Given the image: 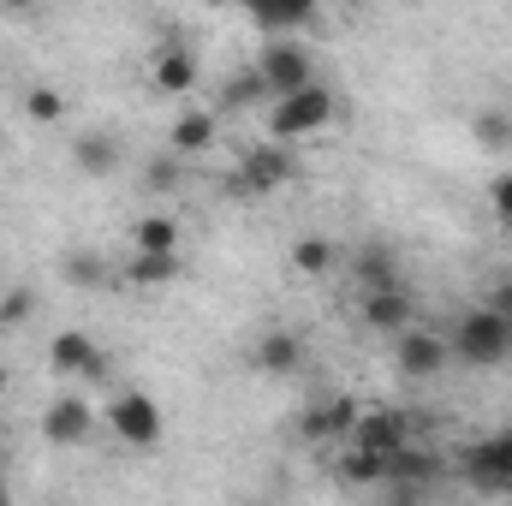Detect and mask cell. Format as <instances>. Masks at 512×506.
Wrapping results in <instances>:
<instances>
[{
    "instance_id": "11",
    "label": "cell",
    "mask_w": 512,
    "mask_h": 506,
    "mask_svg": "<svg viewBox=\"0 0 512 506\" xmlns=\"http://www.w3.org/2000/svg\"><path fill=\"white\" fill-rule=\"evenodd\" d=\"M48 370L54 376H66V381H78V376H108V358L96 352V340L84 334V328H66V334H54L48 340Z\"/></svg>"
},
{
    "instance_id": "29",
    "label": "cell",
    "mask_w": 512,
    "mask_h": 506,
    "mask_svg": "<svg viewBox=\"0 0 512 506\" xmlns=\"http://www.w3.org/2000/svg\"><path fill=\"white\" fill-rule=\"evenodd\" d=\"M483 304H489L495 316H507V322H512V268H501V274L489 280V298H483Z\"/></svg>"
},
{
    "instance_id": "27",
    "label": "cell",
    "mask_w": 512,
    "mask_h": 506,
    "mask_svg": "<svg viewBox=\"0 0 512 506\" xmlns=\"http://www.w3.org/2000/svg\"><path fill=\"white\" fill-rule=\"evenodd\" d=\"M471 137L483 143V149H512V114L507 108H477V120H471Z\"/></svg>"
},
{
    "instance_id": "15",
    "label": "cell",
    "mask_w": 512,
    "mask_h": 506,
    "mask_svg": "<svg viewBox=\"0 0 512 506\" xmlns=\"http://www.w3.org/2000/svg\"><path fill=\"white\" fill-rule=\"evenodd\" d=\"M364 328H376L387 340H399L405 328H417V304L405 286H387V292H370L364 298Z\"/></svg>"
},
{
    "instance_id": "30",
    "label": "cell",
    "mask_w": 512,
    "mask_h": 506,
    "mask_svg": "<svg viewBox=\"0 0 512 506\" xmlns=\"http://www.w3.org/2000/svg\"><path fill=\"white\" fill-rule=\"evenodd\" d=\"M167 185H179V155H155L149 161V191H167Z\"/></svg>"
},
{
    "instance_id": "14",
    "label": "cell",
    "mask_w": 512,
    "mask_h": 506,
    "mask_svg": "<svg viewBox=\"0 0 512 506\" xmlns=\"http://www.w3.org/2000/svg\"><path fill=\"white\" fill-rule=\"evenodd\" d=\"M197 78H203V66H197V54H191L185 42H161V48H155V66H149L155 96H191Z\"/></svg>"
},
{
    "instance_id": "17",
    "label": "cell",
    "mask_w": 512,
    "mask_h": 506,
    "mask_svg": "<svg viewBox=\"0 0 512 506\" xmlns=\"http://www.w3.org/2000/svg\"><path fill=\"white\" fill-rule=\"evenodd\" d=\"M251 24L268 42H304V30L316 24L310 0H286V6H251Z\"/></svg>"
},
{
    "instance_id": "26",
    "label": "cell",
    "mask_w": 512,
    "mask_h": 506,
    "mask_svg": "<svg viewBox=\"0 0 512 506\" xmlns=\"http://www.w3.org/2000/svg\"><path fill=\"white\" fill-rule=\"evenodd\" d=\"M36 304H42V298H36V286H24V280H18V286H6V292H0V334L24 328V322L36 316Z\"/></svg>"
},
{
    "instance_id": "2",
    "label": "cell",
    "mask_w": 512,
    "mask_h": 506,
    "mask_svg": "<svg viewBox=\"0 0 512 506\" xmlns=\"http://www.w3.org/2000/svg\"><path fill=\"white\" fill-rule=\"evenodd\" d=\"M447 352L465 358V364H477V370H495V364H507L512 358V322L507 316H495L489 304H477V310H465V316L453 322Z\"/></svg>"
},
{
    "instance_id": "28",
    "label": "cell",
    "mask_w": 512,
    "mask_h": 506,
    "mask_svg": "<svg viewBox=\"0 0 512 506\" xmlns=\"http://www.w3.org/2000/svg\"><path fill=\"white\" fill-rule=\"evenodd\" d=\"M24 114H30L36 126H60V120H66V96H60L54 84H30V90H24Z\"/></svg>"
},
{
    "instance_id": "19",
    "label": "cell",
    "mask_w": 512,
    "mask_h": 506,
    "mask_svg": "<svg viewBox=\"0 0 512 506\" xmlns=\"http://www.w3.org/2000/svg\"><path fill=\"white\" fill-rule=\"evenodd\" d=\"M221 137V114H209V108H185L173 131H167V149L179 155V161H191V155H203L209 143Z\"/></svg>"
},
{
    "instance_id": "22",
    "label": "cell",
    "mask_w": 512,
    "mask_h": 506,
    "mask_svg": "<svg viewBox=\"0 0 512 506\" xmlns=\"http://www.w3.org/2000/svg\"><path fill=\"white\" fill-rule=\"evenodd\" d=\"M120 280L137 286V292H167V286L179 280V256H131Z\"/></svg>"
},
{
    "instance_id": "7",
    "label": "cell",
    "mask_w": 512,
    "mask_h": 506,
    "mask_svg": "<svg viewBox=\"0 0 512 506\" xmlns=\"http://www.w3.org/2000/svg\"><path fill=\"white\" fill-rule=\"evenodd\" d=\"M358 417H364V405L346 399V393H334V399H322V405H304L298 423H292V435L310 441V447H322V441H352Z\"/></svg>"
},
{
    "instance_id": "5",
    "label": "cell",
    "mask_w": 512,
    "mask_h": 506,
    "mask_svg": "<svg viewBox=\"0 0 512 506\" xmlns=\"http://www.w3.org/2000/svg\"><path fill=\"white\" fill-rule=\"evenodd\" d=\"M108 429H114V441L149 453V447H161V435H167V411H161V399H149L143 387H120L114 405H108Z\"/></svg>"
},
{
    "instance_id": "6",
    "label": "cell",
    "mask_w": 512,
    "mask_h": 506,
    "mask_svg": "<svg viewBox=\"0 0 512 506\" xmlns=\"http://www.w3.org/2000/svg\"><path fill=\"white\" fill-rule=\"evenodd\" d=\"M256 72H262V84H268L274 102H280V96H298V90L316 84V60H310L304 42H262Z\"/></svg>"
},
{
    "instance_id": "8",
    "label": "cell",
    "mask_w": 512,
    "mask_h": 506,
    "mask_svg": "<svg viewBox=\"0 0 512 506\" xmlns=\"http://www.w3.org/2000/svg\"><path fill=\"white\" fill-rule=\"evenodd\" d=\"M447 334H429V328H405L399 340H393V370L405 381H435L447 370Z\"/></svg>"
},
{
    "instance_id": "9",
    "label": "cell",
    "mask_w": 512,
    "mask_h": 506,
    "mask_svg": "<svg viewBox=\"0 0 512 506\" xmlns=\"http://www.w3.org/2000/svg\"><path fill=\"white\" fill-rule=\"evenodd\" d=\"M251 364L262 370V376H274V381L304 376V364H310V346H304V334H298V328H268V334H256Z\"/></svg>"
},
{
    "instance_id": "4",
    "label": "cell",
    "mask_w": 512,
    "mask_h": 506,
    "mask_svg": "<svg viewBox=\"0 0 512 506\" xmlns=\"http://www.w3.org/2000/svg\"><path fill=\"white\" fill-rule=\"evenodd\" d=\"M459 483L471 495H512V423L459 453Z\"/></svg>"
},
{
    "instance_id": "31",
    "label": "cell",
    "mask_w": 512,
    "mask_h": 506,
    "mask_svg": "<svg viewBox=\"0 0 512 506\" xmlns=\"http://www.w3.org/2000/svg\"><path fill=\"white\" fill-rule=\"evenodd\" d=\"M489 209H495L501 221H512V173H495V179H489Z\"/></svg>"
},
{
    "instance_id": "25",
    "label": "cell",
    "mask_w": 512,
    "mask_h": 506,
    "mask_svg": "<svg viewBox=\"0 0 512 506\" xmlns=\"http://www.w3.org/2000/svg\"><path fill=\"white\" fill-rule=\"evenodd\" d=\"M334 262H340V251H334V239H328V233H304V239L292 245V268H298V274H310V280H316V274H328Z\"/></svg>"
},
{
    "instance_id": "16",
    "label": "cell",
    "mask_w": 512,
    "mask_h": 506,
    "mask_svg": "<svg viewBox=\"0 0 512 506\" xmlns=\"http://www.w3.org/2000/svg\"><path fill=\"white\" fill-rule=\"evenodd\" d=\"M120 161H126V149H120L114 131H78V137H72V167H78V173H90V179H114Z\"/></svg>"
},
{
    "instance_id": "23",
    "label": "cell",
    "mask_w": 512,
    "mask_h": 506,
    "mask_svg": "<svg viewBox=\"0 0 512 506\" xmlns=\"http://www.w3.org/2000/svg\"><path fill=\"white\" fill-rule=\"evenodd\" d=\"M262 102H274V96H268V84H262V72H256V66L233 72V78H227V90H221V108H227V114H245V108H262Z\"/></svg>"
},
{
    "instance_id": "12",
    "label": "cell",
    "mask_w": 512,
    "mask_h": 506,
    "mask_svg": "<svg viewBox=\"0 0 512 506\" xmlns=\"http://www.w3.org/2000/svg\"><path fill=\"white\" fill-rule=\"evenodd\" d=\"M346 447H364V453H376V459H393V453L411 447V417H405V411H387V405L382 411H364Z\"/></svg>"
},
{
    "instance_id": "32",
    "label": "cell",
    "mask_w": 512,
    "mask_h": 506,
    "mask_svg": "<svg viewBox=\"0 0 512 506\" xmlns=\"http://www.w3.org/2000/svg\"><path fill=\"white\" fill-rule=\"evenodd\" d=\"M0 506H12V489H6V471H0Z\"/></svg>"
},
{
    "instance_id": "1",
    "label": "cell",
    "mask_w": 512,
    "mask_h": 506,
    "mask_svg": "<svg viewBox=\"0 0 512 506\" xmlns=\"http://www.w3.org/2000/svg\"><path fill=\"white\" fill-rule=\"evenodd\" d=\"M334 114H340V102H334L328 84H310L298 96H280V102H268V143H280V149L286 143H304V137L334 126Z\"/></svg>"
},
{
    "instance_id": "18",
    "label": "cell",
    "mask_w": 512,
    "mask_h": 506,
    "mask_svg": "<svg viewBox=\"0 0 512 506\" xmlns=\"http://www.w3.org/2000/svg\"><path fill=\"white\" fill-rule=\"evenodd\" d=\"M60 280L72 292H108L114 286V262L102 251H90V245H72V251L60 256Z\"/></svg>"
},
{
    "instance_id": "3",
    "label": "cell",
    "mask_w": 512,
    "mask_h": 506,
    "mask_svg": "<svg viewBox=\"0 0 512 506\" xmlns=\"http://www.w3.org/2000/svg\"><path fill=\"white\" fill-rule=\"evenodd\" d=\"M292 179H298V155H292V149H280V143H251L245 161H239V173L227 179V197L256 203V197H274V191L292 185Z\"/></svg>"
},
{
    "instance_id": "34",
    "label": "cell",
    "mask_w": 512,
    "mask_h": 506,
    "mask_svg": "<svg viewBox=\"0 0 512 506\" xmlns=\"http://www.w3.org/2000/svg\"><path fill=\"white\" fill-rule=\"evenodd\" d=\"M0 149H6V131H0Z\"/></svg>"
},
{
    "instance_id": "33",
    "label": "cell",
    "mask_w": 512,
    "mask_h": 506,
    "mask_svg": "<svg viewBox=\"0 0 512 506\" xmlns=\"http://www.w3.org/2000/svg\"><path fill=\"white\" fill-rule=\"evenodd\" d=\"M0 387H6V364H0Z\"/></svg>"
},
{
    "instance_id": "21",
    "label": "cell",
    "mask_w": 512,
    "mask_h": 506,
    "mask_svg": "<svg viewBox=\"0 0 512 506\" xmlns=\"http://www.w3.org/2000/svg\"><path fill=\"white\" fill-rule=\"evenodd\" d=\"M131 256H179V221L173 215H143L131 227Z\"/></svg>"
},
{
    "instance_id": "20",
    "label": "cell",
    "mask_w": 512,
    "mask_h": 506,
    "mask_svg": "<svg viewBox=\"0 0 512 506\" xmlns=\"http://www.w3.org/2000/svg\"><path fill=\"white\" fill-rule=\"evenodd\" d=\"M435 477H441V459L423 453V447H405V453L387 459V489H417V495H423Z\"/></svg>"
},
{
    "instance_id": "10",
    "label": "cell",
    "mask_w": 512,
    "mask_h": 506,
    "mask_svg": "<svg viewBox=\"0 0 512 506\" xmlns=\"http://www.w3.org/2000/svg\"><path fill=\"white\" fill-rule=\"evenodd\" d=\"M90 435H96V411H90L78 393L48 399V411H42V441H48V447H84Z\"/></svg>"
},
{
    "instance_id": "24",
    "label": "cell",
    "mask_w": 512,
    "mask_h": 506,
    "mask_svg": "<svg viewBox=\"0 0 512 506\" xmlns=\"http://www.w3.org/2000/svg\"><path fill=\"white\" fill-rule=\"evenodd\" d=\"M334 471H340V483H358V489H382L387 483V459L364 453V447H346Z\"/></svg>"
},
{
    "instance_id": "13",
    "label": "cell",
    "mask_w": 512,
    "mask_h": 506,
    "mask_svg": "<svg viewBox=\"0 0 512 506\" xmlns=\"http://www.w3.org/2000/svg\"><path fill=\"white\" fill-rule=\"evenodd\" d=\"M352 286L370 298V292H387V286H405V274H399V256L387 239H364V245H352Z\"/></svg>"
}]
</instances>
